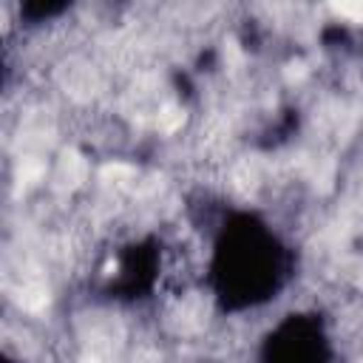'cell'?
I'll return each instance as SVG.
<instances>
[]
</instances>
